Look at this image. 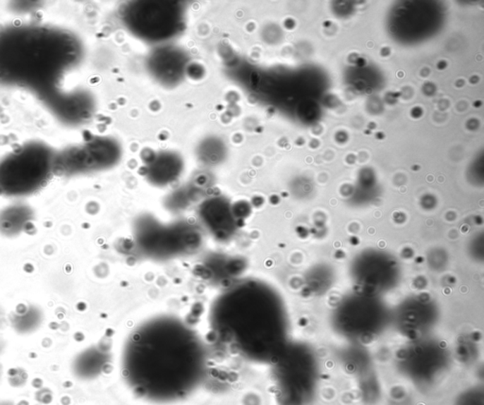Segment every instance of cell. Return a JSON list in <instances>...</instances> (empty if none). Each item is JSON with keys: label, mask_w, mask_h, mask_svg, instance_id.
Returning a JSON list of instances; mask_svg holds the SVG:
<instances>
[{"label": "cell", "mask_w": 484, "mask_h": 405, "mask_svg": "<svg viewBox=\"0 0 484 405\" xmlns=\"http://www.w3.org/2000/svg\"><path fill=\"white\" fill-rule=\"evenodd\" d=\"M204 351L193 332L180 322H150L131 338L123 375L141 398L169 404L186 398L204 381Z\"/></svg>", "instance_id": "1"}]
</instances>
